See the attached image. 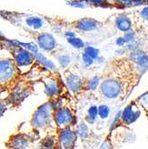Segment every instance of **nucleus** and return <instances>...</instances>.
<instances>
[{
  "mask_svg": "<svg viewBox=\"0 0 148 149\" xmlns=\"http://www.w3.org/2000/svg\"><path fill=\"white\" fill-rule=\"evenodd\" d=\"M104 73H111L127 79L137 87L148 70V54L139 47L111 60Z\"/></svg>",
  "mask_w": 148,
  "mask_h": 149,
  "instance_id": "obj_1",
  "label": "nucleus"
},
{
  "mask_svg": "<svg viewBox=\"0 0 148 149\" xmlns=\"http://www.w3.org/2000/svg\"><path fill=\"white\" fill-rule=\"evenodd\" d=\"M104 74L97 90L100 96L104 99L123 100L136 88L125 78L111 73Z\"/></svg>",
  "mask_w": 148,
  "mask_h": 149,
  "instance_id": "obj_2",
  "label": "nucleus"
},
{
  "mask_svg": "<svg viewBox=\"0 0 148 149\" xmlns=\"http://www.w3.org/2000/svg\"><path fill=\"white\" fill-rule=\"evenodd\" d=\"M0 18L10 24L18 27L23 31H45L47 26H50L46 15H33L28 13H19L15 11H0Z\"/></svg>",
  "mask_w": 148,
  "mask_h": 149,
  "instance_id": "obj_3",
  "label": "nucleus"
},
{
  "mask_svg": "<svg viewBox=\"0 0 148 149\" xmlns=\"http://www.w3.org/2000/svg\"><path fill=\"white\" fill-rule=\"evenodd\" d=\"M47 16V15H46ZM50 27L54 29L72 31L77 33H88L99 31L103 28L104 22L92 17H81L74 20H68L63 17L47 16Z\"/></svg>",
  "mask_w": 148,
  "mask_h": 149,
  "instance_id": "obj_4",
  "label": "nucleus"
},
{
  "mask_svg": "<svg viewBox=\"0 0 148 149\" xmlns=\"http://www.w3.org/2000/svg\"><path fill=\"white\" fill-rule=\"evenodd\" d=\"M55 107V103L47 99L37 108L31 120V125L36 133L45 132L48 134L57 131L54 116Z\"/></svg>",
  "mask_w": 148,
  "mask_h": 149,
  "instance_id": "obj_5",
  "label": "nucleus"
},
{
  "mask_svg": "<svg viewBox=\"0 0 148 149\" xmlns=\"http://www.w3.org/2000/svg\"><path fill=\"white\" fill-rule=\"evenodd\" d=\"M48 100L56 103L61 98L73 97L67 88L63 75L58 72H47L40 78Z\"/></svg>",
  "mask_w": 148,
  "mask_h": 149,
  "instance_id": "obj_6",
  "label": "nucleus"
},
{
  "mask_svg": "<svg viewBox=\"0 0 148 149\" xmlns=\"http://www.w3.org/2000/svg\"><path fill=\"white\" fill-rule=\"evenodd\" d=\"M73 97L61 98L55 103V123L57 130L78 124L77 110Z\"/></svg>",
  "mask_w": 148,
  "mask_h": 149,
  "instance_id": "obj_7",
  "label": "nucleus"
},
{
  "mask_svg": "<svg viewBox=\"0 0 148 149\" xmlns=\"http://www.w3.org/2000/svg\"><path fill=\"white\" fill-rule=\"evenodd\" d=\"M64 82L70 90L74 100L79 101L84 95L90 90L93 81L84 77L73 68H68L63 72Z\"/></svg>",
  "mask_w": 148,
  "mask_h": 149,
  "instance_id": "obj_8",
  "label": "nucleus"
},
{
  "mask_svg": "<svg viewBox=\"0 0 148 149\" xmlns=\"http://www.w3.org/2000/svg\"><path fill=\"white\" fill-rule=\"evenodd\" d=\"M0 47L10 52L13 59L15 60L20 69L30 67L36 62V57L31 52L6 38H3Z\"/></svg>",
  "mask_w": 148,
  "mask_h": 149,
  "instance_id": "obj_9",
  "label": "nucleus"
},
{
  "mask_svg": "<svg viewBox=\"0 0 148 149\" xmlns=\"http://www.w3.org/2000/svg\"><path fill=\"white\" fill-rule=\"evenodd\" d=\"M22 76V71L13 58L0 59V84L12 88Z\"/></svg>",
  "mask_w": 148,
  "mask_h": 149,
  "instance_id": "obj_10",
  "label": "nucleus"
},
{
  "mask_svg": "<svg viewBox=\"0 0 148 149\" xmlns=\"http://www.w3.org/2000/svg\"><path fill=\"white\" fill-rule=\"evenodd\" d=\"M140 108L141 107L136 100L129 103L124 108L123 111L114 120L111 127L110 132H113L114 130H117L118 128H128L129 126L135 123V121H137V120L141 115Z\"/></svg>",
  "mask_w": 148,
  "mask_h": 149,
  "instance_id": "obj_11",
  "label": "nucleus"
},
{
  "mask_svg": "<svg viewBox=\"0 0 148 149\" xmlns=\"http://www.w3.org/2000/svg\"><path fill=\"white\" fill-rule=\"evenodd\" d=\"M34 92V82L32 80L19 79L12 87L11 93L6 97L8 104L13 106L20 105L27 97Z\"/></svg>",
  "mask_w": 148,
  "mask_h": 149,
  "instance_id": "obj_12",
  "label": "nucleus"
},
{
  "mask_svg": "<svg viewBox=\"0 0 148 149\" xmlns=\"http://www.w3.org/2000/svg\"><path fill=\"white\" fill-rule=\"evenodd\" d=\"M72 6H85L104 9L125 10L126 7L122 0H65Z\"/></svg>",
  "mask_w": 148,
  "mask_h": 149,
  "instance_id": "obj_13",
  "label": "nucleus"
},
{
  "mask_svg": "<svg viewBox=\"0 0 148 149\" xmlns=\"http://www.w3.org/2000/svg\"><path fill=\"white\" fill-rule=\"evenodd\" d=\"M28 33L37 43L40 49H42L46 53L56 52L59 47L56 38L47 31H28Z\"/></svg>",
  "mask_w": 148,
  "mask_h": 149,
  "instance_id": "obj_14",
  "label": "nucleus"
},
{
  "mask_svg": "<svg viewBox=\"0 0 148 149\" xmlns=\"http://www.w3.org/2000/svg\"><path fill=\"white\" fill-rule=\"evenodd\" d=\"M57 148L72 149L76 146L79 136L77 132V125L66 127L57 130Z\"/></svg>",
  "mask_w": 148,
  "mask_h": 149,
  "instance_id": "obj_15",
  "label": "nucleus"
},
{
  "mask_svg": "<svg viewBox=\"0 0 148 149\" xmlns=\"http://www.w3.org/2000/svg\"><path fill=\"white\" fill-rule=\"evenodd\" d=\"M130 12L133 19V31L142 38L148 33V6H140L139 9Z\"/></svg>",
  "mask_w": 148,
  "mask_h": 149,
  "instance_id": "obj_16",
  "label": "nucleus"
},
{
  "mask_svg": "<svg viewBox=\"0 0 148 149\" xmlns=\"http://www.w3.org/2000/svg\"><path fill=\"white\" fill-rule=\"evenodd\" d=\"M36 138L31 136L29 134L18 133L13 135L6 142V147L8 148H16V149H28L32 148L35 146Z\"/></svg>",
  "mask_w": 148,
  "mask_h": 149,
  "instance_id": "obj_17",
  "label": "nucleus"
},
{
  "mask_svg": "<svg viewBox=\"0 0 148 149\" xmlns=\"http://www.w3.org/2000/svg\"><path fill=\"white\" fill-rule=\"evenodd\" d=\"M113 26L120 32H133V19L131 12H122L116 15L113 19Z\"/></svg>",
  "mask_w": 148,
  "mask_h": 149,
  "instance_id": "obj_18",
  "label": "nucleus"
},
{
  "mask_svg": "<svg viewBox=\"0 0 148 149\" xmlns=\"http://www.w3.org/2000/svg\"><path fill=\"white\" fill-rule=\"evenodd\" d=\"M98 118V106L96 104H92L89 106L88 111L85 113L84 120L88 124H94Z\"/></svg>",
  "mask_w": 148,
  "mask_h": 149,
  "instance_id": "obj_19",
  "label": "nucleus"
},
{
  "mask_svg": "<svg viewBox=\"0 0 148 149\" xmlns=\"http://www.w3.org/2000/svg\"><path fill=\"white\" fill-rule=\"evenodd\" d=\"M136 101L141 107V109L145 112V116L148 119V92L143 94L142 96L139 97Z\"/></svg>",
  "mask_w": 148,
  "mask_h": 149,
  "instance_id": "obj_20",
  "label": "nucleus"
},
{
  "mask_svg": "<svg viewBox=\"0 0 148 149\" xmlns=\"http://www.w3.org/2000/svg\"><path fill=\"white\" fill-rule=\"evenodd\" d=\"M110 113V108L106 104H100L98 105V117L102 120L107 119Z\"/></svg>",
  "mask_w": 148,
  "mask_h": 149,
  "instance_id": "obj_21",
  "label": "nucleus"
},
{
  "mask_svg": "<svg viewBox=\"0 0 148 149\" xmlns=\"http://www.w3.org/2000/svg\"><path fill=\"white\" fill-rule=\"evenodd\" d=\"M148 6V0H130L129 2V8L138 7Z\"/></svg>",
  "mask_w": 148,
  "mask_h": 149,
  "instance_id": "obj_22",
  "label": "nucleus"
},
{
  "mask_svg": "<svg viewBox=\"0 0 148 149\" xmlns=\"http://www.w3.org/2000/svg\"><path fill=\"white\" fill-rule=\"evenodd\" d=\"M141 38H142V40L140 41L138 47L141 49H143L145 53L148 54V33L146 35H145L144 37H142Z\"/></svg>",
  "mask_w": 148,
  "mask_h": 149,
  "instance_id": "obj_23",
  "label": "nucleus"
},
{
  "mask_svg": "<svg viewBox=\"0 0 148 149\" xmlns=\"http://www.w3.org/2000/svg\"><path fill=\"white\" fill-rule=\"evenodd\" d=\"M8 105H9V104H8V101L6 98V99H0V118L3 116V114L6 111Z\"/></svg>",
  "mask_w": 148,
  "mask_h": 149,
  "instance_id": "obj_24",
  "label": "nucleus"
},
{
  "mask_svg": "<svg viewBox=\"0 0 148 149\" xmlns=\"http://www.w3.org/2000/svg\"><path fill=\"white\" fill-rule=\"evenodd\" d=\"M6 88L4 86H2L1 84H0V95H1V94H2V93H3V92L6 90Z\"/></svg>",
  "mask_w": 148,
  "mask_h": 149,
  "instance_id": "obj_25",
  "label": "nucleus"
},
{
  "mask_svg": "<svg viewBox=\"0 0 148 149\" xmlns=\"http://www.w3.org/2000/svg\"><path fill=\"white\" fill-rule=\"evenodd\" d=\"M4 37H0V46H1V42H2V39H3Z\"/></svg>",
  "mask_w": 148,
  "mask_h": 149,
  "instance_id": "obj_26",
  "label": "nucleus"
}]
</instances>
